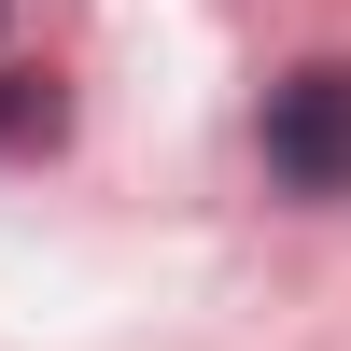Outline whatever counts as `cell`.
<instances>
[{
  "label": "cell",
  "mask_w": 351,
  "mask_h": 351,
  "mask_svg": "<svg viewBox=\"0 0 351 351\" xmlns=\"http://www.w3.org/2000/svg\"><path fill=\"white\" fill-rule=\"evenodd\" d=\"M267 169L295 197H351V56H309L267 84Z\"/></svg>",
  "instance_id": "6da1fadb"
},
{
  "label": "cell",
  "mask_w": 351,
  "mask_h": 351,
  "mask_svg": "<svg viewBox=\"0 0 351 351\" xmlns=\"http://www.w3.org/2000/svg\"><path fill=\"white\" fill-rule=\"evenodd\" d=\"M0 141H56V99H14L0 84Z\"/></svg>",
  "instance_id": "7a4b0ae2"
}]
</instances>
